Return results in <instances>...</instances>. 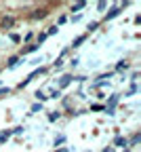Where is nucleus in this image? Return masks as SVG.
<instances>
[{"instance_id": "423d86ee", "label": "nucleus", "mask_w": 141, "mask_h": 152, "mask_svg": "<svg viewBox=\"0 0 141 152\" xmlns=\"http://www.w3.org/2000/svg\"><path fill=\"white\" fill-rule=\"evenodd\" d=\"M17 61H19V57H15V55H13V57H9V61H7V64H9V66H15Z\"/></svg>"}, {"instance_id": "0eeeda50", "label": "nucleus", "mask_w": 141, "mask_h": 152, "mask_svg": "<svg viewBox=\"0 0 141 152\" xmlns=\"http://www.w3.org/2000/svg\"><path fill=\"white\" fill-rule=\"evenodd\" d=\"M72 80V76H63V78H61V83H59V85H61V87H65L68 83Z\"/></svg>"}, {"instance_id": "1a4fd4ad", "label": "nucleus", "mask_w": 141, "mask_h": 152, "mask_svg": "<svg viewBox=\"0 0 141 152\" xmlns=\"http://www.w3.org/2000/svg\"><path fill=\"white\" fill-rule=\"evenodd\" d=\"M44 38H47V32H44V34H38V38H36V40H38V45H40V42H42V40H44Z\"/></svg>"}, {"instance_id": "f03ea898", "label": "nucleus", "mask_w": 141, "mask_h": 152, "mask_svg": "<svg viewBox=\"0 0 141 152\" xmlns=\"http://www.w3.org/2000/svg\"><path fill=\"white\" fill-rule=\"evenodd\" d=\"M30 17H32V19H44V17H47V11H44V9H42V11H40V9H38V11H32Z\"/></svg>"}, {"instance_id": "f257e3e1", "label": "nucleus", "mask_w": 141, "mask_h": 152, "mask_svg": "<svg viewBox=\"0 0 141 152\" xmlns=\"http://www.w3.org/2000/svg\"><path fill=\"white\" fill-rule=\"evenodd\" d=\"M13 23H15V17H11V15H7V17L0 19V26H2V28H11Z\"/></svg>"}, {"instance_id": "7ed1b4c3", "label": "nucleus", "mask_w": 141, "mask_h": 152, "mask_svg": "<svg viewBox=\"0 0 141 152\" xmlns=\"http://www.w3.org/2000/svg\"><path fill=\"white\" fill-rule=\"evenodd\" d=\"M120 9H122V7H116V9H112V11H110V13L105 15V21H108V19H114V17H116V15L120 13Z\"/></svg>"}, {"instance_id": "9d476101", "label": "nucleus", "mask_w": 141, "mask_h": 152, "mask_svg": "<svg viewBox=\"0 0 141 152\" xmlns=\"http://www.w3.org/2000/svg\"><path fill=\"white\" fill-rule=\"evenodd\" d=\"M11 40H13V42H19L21 38H19V34H11Z\"/></svg>"}, {"instance_id": "39448f33", "label": "nucleus", "mask_w": 141, "mask_h": 152, "mask_svg": "<svg viewBox=\"0 0 141 152\" xmlns=\"http://www.w3.org/2000/svg\"><path fill=\"white\" fill-rule=\"evenodd\" d=\"M126 68H129V64H126V61H120V64L116 66V70H118V72H122V70H126Z\"/></svg>"}, {"instance_id": "20e7f679", "label": "nucleus", "mask_w": 141, "mask_h": 152, "mask_svg": "<svg viewBox=\"0 0 141 152\" xmlns=\"http://www.w3.org/2000/svg\"><path fill=\"white\" fill-rule=\"evenodd\" d=\"M36 49H38V45H28L25 49H21V53H34Z\"/></svg>"}, {"instance_id": "9b49d317", "label": "nucleus", "mask_w": 141, "mask_h": 152, "mask_svg": "<svg viewBox=\"0 0 141 152\" xmlns=\"http://www.w3.org/2000/svg\"><path fill=\"white\" fill-rule=\"evenodd\" d=\"M32 38H34V34H32V32H28V34H25V42H30Z\"/></svg>"}, {"instance_id": "6e6552de", "label": "nucleus", "mask_w": 141, "mask_h": 152, "mask_svg": "<svg viewBox=\"0 0 141 152\" xmlns=\"http://www.w3.org/2000/svg\"><path fill=\"white\" fill-rule=\"evenodd\" d=\"M80 9H84V2H78V4L72 7V11H80Z\"/></svg>"}, {"instance_id": "ddd939ff", "label": "nucleus", "mask_w": 141, "mask_h": 152, "mask_svg": "<svg viewBox=\"0 0 141 152\" xmlns=\"http://www.w3.org/2000/svg\"><path fill=\"white\" fill-rule=\"evenodd\" d=\"M105 152H114V150H112V148H108V150H105Z\"/></svg>"}, {"instance_id": "f8f14e48", "label": "nucleus", "mask_w": 141, "mask_h": 152, "mask_svg": "<svg viewBox=\"0 0 141 152\" xmlns=\"http://www.w3.org/2000/svg\"><path fill=\"white\" fill-rule=\"evenodd\" d=\"M9 93V87H2V89H0V95H7Z\"/></svg>"}]
</instances>
